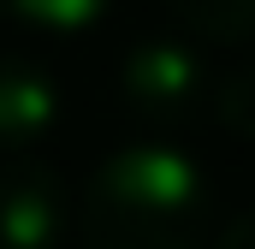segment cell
<instances>
[{
	"instance_id": "obj_1",
	"label": "cell",
	"mask_w": 255,
	"mask_h": 249,
	"mask_svg": "<svg viewBox=\"0 0 255 249\" xmlns=\"http://www.w3.org/2000/svg\"><path fill=\"white\" fill-rule=\"evenodd\" d=\"M83 249H202L208 184L172 142H130L107 154L77 202Z\"/></svg>"
},
{
	"instance_id": "obj_2",
	"label": "cell",
	"mask_w": 255,
	"mask_h": 249,
	"mask_svg": "<svg viewBox=\"0 0 255 249\" xmlns=\"http://www.w3.org/2000/svg\"><path fill=\"white\" fill-rule=\"evenodd\" d=\"M208 65L184 36H148L119 60V101L148 130H178L208 101Z\"/></svg>"
},
{
	"instance_id": "obj_3",
	"label": "cell",
	"mask_w": 255,
	"mask_h": 249,
	"mask_svg": "<svg viewBox=\"0 0 255 249\" xmlns=\"http://www.w3.org/2000/svg\"><path fill=\"white\" fill-rule=\"evenodd\" d=\"M65 238H71L65 184L36 160L0 166V249H65Z\"/></svg>"
},
{
	"instance_id": "obj_4",
	"label": "cell",
	"mask_w": 255,
	"mask_h": 249,
	"mask_svg": "<svg viewBox=\"0 0 255 249\" xmlns=\"http://www.w3.org/2000/svg\"><path fill=\"white\" fill-rule=\"evenodd\" d=\"M60 107H65L60 83H54L36 60L0 54V154L42 142V136L60 124Z\"/></svg>"
},
{
	"instance_id": "obj_5",
	"label": "cell",
	"mask_w": 255,
	"mask_h": 249,
	"mask_svg": "<svg viewBox=\"0 0 255 249\" xmlns=\"http://www.w3.org/2000/svg\"><path fill=\"white\" fill-rule=\"evenodd\" d=\"M166 6L196 42H220V48L255 42V0H166Z\"/></svg>"
},
{
	"instance_id": "obj_6",
	"label": "cell",
	"mask_w": 255,
	"mask_h": 249,
	"mask_svg": "<svg viewBox=\"0 0 255 249\" xmlns=\"http://www.w3.org/2000/svg\"><path fill=\"white\" fill-rule=\"evenodd\" d=\"M0 12L42 36H83L113 12V0H0Z\"/></svg>"
},
{
	"instance_id": "obj_7",
	"label": "cell",
	"mask_w": 255,
	"mask_h": 249,
	"mask_svg": "<svg viewBox=\"0 0 255 249\" xmlns=\"http://www.w3.org/2000/svg\"><path fill=\"white\" fill-rule=\"evenodd\" d=\"M208 101H214V113H220V124H226L232 136H255V65L220 77V83L208 89Z\"/></svg>"
},
{
	"instance_id": "obj_8",
	"label": "cell",
	"mask_w": 255,
	"mask_h": 249,
	"mask_svg": "<svg viewBox=\"0 0 255 249\" xmlns=\"http://www.w3.org/2000/svg\"><path fill=\"white\" fill-rule=\"evenodd\" d=\"M214 249H255V208H250V214H238V220L220 232V244H214Z\"/></svg>"
}]
</instances>
